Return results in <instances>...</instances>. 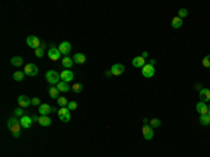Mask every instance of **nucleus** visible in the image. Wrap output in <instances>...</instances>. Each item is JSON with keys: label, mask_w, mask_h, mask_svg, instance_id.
I'll use <instances>...</instances> for the list:
<instances>
[{"label": "nucleus", "mask_w": 210, "mask_h": 157, "mask_svg": "<svg viewBox=\"0 0 210 157\" xmlns=\"http://www.w3.org/2000/svg\"><path fill=\"white\" fill-rule=\"evenodd\" d=\"M7 128L10 129V132H11V135H13L16 139H18L20 136H21V123H20V119L18 118H16V117H13V118H8V121H7Z\"/></svg>", "instance_id": "1"}, {"label": "nucleus", "mask_w": 210, "mask_h": 157, "mask_svg": "<svg viewBox=\"0 0 210 157\" xmlns=\"http://www.w3.org/2000/svg\"><path fill=\"white\" fill-rule=\"evenodd\" d=\"M45 78H46V81L49 84H52V86H58L59 83H60V74H59L58 72H55V70H48L46 74H45Z\"/></svg>", "instance_id": "2"}, {"label": "nucleus", "mask_w": 210, "mask_h": 157, "mask_svg": "<svg viewBox=\"0 0 210 157\" xmlns=\"http://www.w3.org/2000/svg\"><path fill=\"white\" fill-rule=\"evenodd\" d=\"M58 117H59V119H60L62 122H64V123L69 122L70 118H72V117H70V109L67 108V107H63V108H60V109L58 111Z\"/></svg>", "instance_id": "3"}, {"label": "nucleus", "mask_w": 210, "mask_h": 157, "mask_svg": "<svg viewBox=\"0 0 210 157\" xmlns=\"http://www.w3.org/2000/svg\"><path fill=\"white\" fill-rule=\"evenodd\" d=\"M27 45L30 48H32V49H38V48H41V41H39L38 36L35 35H28L27 36Z\"/></svg>", "instance_id": "4"}, {"label": "nucleus", "mask_w": 210, "mask_h": 157, "mask_svg": "<svg viewBox=\"0 0 210 157\" xmlns=\"http://www.w3.org/2000/svg\"><path fill=\"white\" fill-rule=\"evenodd\" d=\"M38 112L41 114V117H48L50 112H58V111H56V108H52L49 104H41L38 108Z\"/></svg>", "instance_id": "5"}, {"label": "nucleus", "mask_w": 210, "mask_h": 157, "mask_svg": "<svg viewBox=\"0 0 210 157\" xmlns=\"http://www.w3.org/2000/svg\"><path fill=\"white\" fill-rule=\"evenodd\" d=\"M48 56H49L50 60H59L62 56L60 50H59V48L56 46H50L49 49H48Z\"/></svg>", "instance_id": "6"}, {"label": "nucleus", "mask_w": 210, "mask_h": 157, "mask_svg": "<svg viewBox=\"0 0 210 157\" xmlns=\"http://www.w3.org/2000/svg\"><path fill=\"white\" fill-rule=\"evenodd\" d=\"M154 73H156V69H154V66H150V64H144V66L142 67V74L146 78H151L154 76Z\"/></svg>", "instance_id": "7"}, {"label": "nucleus", "mask_w": 210, "mask_h": 157, "mask_svg": "<svg viewBox=\"0 0 210 157\" xmlns=\"http://www.w3.org/2000/svg\"><path fill=\"white\" fill-rule=\"evenodd\" d=\"M142 133H143V137H144L146 140H150V139H153V136H154V129L151 128L150 125H143Z\"/></svg>", "instance_id": "8"}, {"label": "nucleus", "mask_w": 210, "mask_h": 157, "mask_svg": "<svg viewBox=\"0 0 210 157\" xmlns=\"http://www.w3.org/2000/svg\"><path fill=\"white\" fill-rule=\"evenodd\" d=\"M24 73L27 76H31V77H34V76L38 74V67H36V64L34 63H28L27 66L24 67Z\"/></svg>", "instance_id": "9"}, {"label": "nucleus", "mask_w": 210, "mask_h": 157, "mask_svg": "<svg viewBox=\"0 0 210 157\" xmlns=\"http://www.w3.org/2000/svg\"><path fill=\"white\" fill-rule=\"evenodd\" d=\"M58 48H59L62 55H64V56H67L70 53V50H72V45H70V42H67V41H63L62 44H59Z\"/></svg>", "instance_id": "10"}, {"label": "nucleus", "mask_w": 210, "mask_h": 157, "mask_svg": "<svg viewBox=\"0 0 210 157\" xmlns=\"http://www.w3.org/2000/svg\"><path fill=\"white\" fill-rule=\"evenodd\" d=\"M17 101H18L20 108H27V107H30L32 104V100L30 97H27V95H20Z\"/></svg>", "instance_id": "11"}, {"label": "nucleus", "mask_w": 210, "mask_h": 157, "mask_svg": "<svg viewBox=\"0 0 210 157\" xmlns=\"http://www.w3.org/2000/svg\"><path fill=\"white\" fill-rule=\"evenodd\" d=\"M196 111L200 114V117H203V115H207L209 114V108H207V104L203 102V101H199L198 104H196Z\"/></svg>", "instance_id": "12"}, {"label": "nucleus", "mask_w": 210, "mask_h": 157, "mask_svg": "<svg viewBox=\"0 0 210 157\" xmlns=\"http://www.w3.org/2000/svg\"><path fill=\"white\" fill-rule=\"evenodd\" d=\"M60 78L63 81H66V83H69V81H72L73 78H74V73H73L72 70H69V69H64L63 72L60 73Z\"/></svg>", "instance_id": "13"}, {"label": "nucleus", "mask_w": 210, "mask_h": 157, "mask_svg": "<svg viewBox=\"0 0 210 157\" xmlns=\"http://www.w3.org/2000/svg\"><path fill=\"white\" fill-rule=\"evenodd\" d=\"M32 118L30 117V115H24L22 118H20V123H21V126L24 129H30L31 125H32Z\"/></svg>", "instance_id": "14"}, {"label": "nucleus", "mask_w": 210, "mask_h": 157, "mask_svg": "<svg viewBox=\"0 0 210 157\" xmlns=\"http://www.w3.org/2000/svg\"><path fill=\"white\" fill-rule=\"evenodd\" d=\"M123 72H125V66L120 63H115L111 67V74H114V76H120Z\"/></svg>", "instance_id": "15"}, {"label": "nucleus", "mask_w": 210, "mask_h": 157, "mask_svg": "<svg viewBox=\"0 0 210 157\" xmlns=\"http://www.w3.org/2000/svg\"><path fill=\"white\" fill-rule=\"evenodd\" d=\"M199 97H200V101L206 102V101H210V90L209 88H202L199 91Z\"/></svg>", "instance_id": "16"}, {"label": "nucleus", "mask_w": 210, "mask_h": 157, "mask_svg": "<svg viewBox=\"0 0 210 157\" xmlns=\"http://www.w3.org/2000/svg\"><path fill=\"white\" fill-rule=\"evenodd\" d=\"M132 64H133L134 67H143L146 64V60L143 56H136V58H133V60H132Z\"/></svg>", "instance_id": "17"}, {"label": "nucleus", "mask_w": 210, "mask_h": 157, "mask_svg": "<svg viewBox=\"0 0 210 157\" xmlns=\"http://www.w3.org/2000/svg\"><path fill=\"white\" fill-rule=\"evenodd\" d=\"M86 60H87V56L84 55V53H76V55L73 56V62L77 64H83Z\"/></svg>", "instance_id": "18"}, {"label": "nucleus", "mask_w": 210, "mask_h": 157, "mask_svg": "<svg viewBox=\"0 0 210 157\" xmlns=\"http://www.w3.org/2000/svg\"><path fill=\"white\" fill-rule=\"evenodd\" d=\"M73 58H70V56H64L63 59H62V64H63V67H67V69L70 70V67L73 66Z\"/></svg>", "instance_id": "19"}, {"label": "nucleus", "mask_w": 210, "mask_h": 157, "mask_svg": "<svg viewBox=\"0 0 210 157\" xmlns=\"http://www.w3.org/2000/svg\"><path fill=\"white\" fill-rule=\"evenodd\" d=\"M56 87H58V90H59V91H62V93H67L70 90L69 83H66V81H63V80H62Z\"/></svg>", "instance_id": "20"}, {"label": "nucleus", "mask_w": 210, "mask_h": 157, "mask_svg": "<svg viewBox=\"0 0 210 157\" xmlns=\"http://www.w3.org/2000/svg\"><path fill=\"white\" fill-rule=\"evenodd\" d=\"M38 123H39L41 126H49L50 123H52V119H50L49 117H39Z\"/></svg>", "instance_id": "21"}, {"label": "nucleus", "mask_w": 210, "mask_h": 157, "mask_svg": "<svg viewBox=\"0 0 210 157\" xmlns=\"http://www.w3.org/2000/svg\"><path fill=\"white\" fill-rule=\"evenodd\" d=\"M10 62H11V64H13V66H17V67H20L22 63H24V60H22L21 56H13Z\"/></svg>", "instance_id": "22"}, {"label": "nucleus", "mask_w": 210, "mask_h": 157, "mask_svg": "<svg viewBox=\"0 0 210 157\" xmlns=\"http://www.w3.org/2000/svg\"><path fill=\"white\" fill-rule=\"evenodd\" d=\"M171 25H172V28H181L182 27V18H179L178 16L174 17L172 21H171Z\"/></svg>", "instance_id": "23"}, {"label": "nucleus", "mask_w": 210, "mask_h": 157, "mask_svg": "<svg viewBox=\"0 0 210 157\" xmlns=\"http://www.w3.org/2000/svg\"><path fill=\"white\" fill-rule=\"evenodd\" d=\"M59 90H58V87L56 86H52L49 88V95H50V98H59Z\"/></svg>", "instance_id": "24"}, {"label": "nucleus", "mask_w": 210, "mask_h": 157, "mask_svg": "<svg viewBox=\"0 0 210 157\" xmlns=\"http://www.w3.org/2000/svg\"><path fill=\"white\" fill-rule=\"evenodd\" d=\"M24 76H25V73H24V72H20V70H18V72H14L13 78H14L16 81H21L22 78H24Z\"/></svg>", "instance_id": "25"}, {"label": "nucleus", "mask_w": 210, "mask_h": 157, "mask_svg": "<svg viewBox=\"0 0 210 157\" xmlns=\"http://www.w3.org/2000/svg\"><path fill=\"white\" fill-rule=\"evenodd\" d=\"M200 123H202L203 126L210 125V114H207V115H203V117H200Z\"/></svg>", "instance_id": "26"}, {"label": "nucleus", "mask_w": 210, "mask_h": 157, "mask_svg": "<svg viewBox=\"0 0 210 157\" xmlns=\"http://www.w3.org/2000/svg\"><path fill=\"white\" fill-rule=\"evenodd\" d=\"M150 126L151 128H160V126H161V121L160 119H157V118H153V119L150 121Z\"/></svg>", "instance_id": "27"}, {"label": "nucleus", "mask_w": 210, "mask_h": 157, "mask_svg": "<svg viewBox=\"0 0 210 157\" xmlns=\"http://www.w3.org/2000/svg\"><path fill=\"white\" fill-rule=\"evenodd\" d=\"M24 115H27V114H25V111L22 108H16V109H14V117H16V118H18V117L22 118Z\"/></svg>", "instance_id": "28"}, {"label": "nucleus", "mask_w": 210, "mask_h": 157, "mask_svg": "<svg viewBox=\"0 0 210 157\" xmlns=\"http://www.w3.org/2000/svg\"><path fill=\"white\" fill-rule=\"evenodd\" d=\"M58 104L63 108V107H67V104H69V101L66 100L64 97H60V98H58Z\"/></svg>", "instance_id": "29"}, {"label": "nucleus", "mask_w": 210, "mask_h": 157, "mask_svg": "<svg viewBox=\"0 0 210 157\" xmlns=\"http://www.w3.org/2000/svg\"><path fill=\"white\" fill-rule=\"evenodd\" d=\"M202 64H203L204 67H207V69H209V67H210V55L204 56L203 60H202Z\"/></svg>", "instance_id": "30"}, {"label": "nucleus", "mask_w": 210, "mask_h": 157, "mask_svg": "<svg viewBox=\"0 0 210 157\" xmlns=\"http://www.w3.org/2000/svg\"><path fill=\"white\" fill-rule=\"evenodd\" d=\"M73 91H74V93H81V91H83V84L76 83L74 86H73Z\"/></svg>", "instance_id": "31"}, {"label": "nucleus", "mask_w": 210, "mask_h": 157, "mask_svg": "<svg viewBox=\"0 0 210 157\" xmlns=\"http://www.w3.org/2000/svg\"><path fill=\"white\" fill-rule=\"evenodd\" d=\"M44 53H45V50H44V48H38V49H35V56L36 58H42L44 56Z\"/></svg>", "instance_id": "32"}, {"label": "nucleus", "mask_w": 210, "mask_h": 157, "mask_svg": "<svg viewBox=\"0 0 210 157\" xmlns=\"http://www.w3.org/2000/svg\"><path fill=\"white\" fill-rule=\"evenodd\" d=\"M67 108H69L70 111H74V109L77 108V102H76V101H69V104H67Z\"/></svg>", "instance_id": "33"}, {"label": "nucleus", "mask_w": 210, "mask_h": 157, "mask_svg": "<svg viewBox=\"0 0 210 157\" xmlns=\"http://www.w3.org/2000/svg\"><path fill=\"white\" fill-rule=\"evenodd\" d=\"M188 16V10L186 8H181V10L178 11V17L179 18H184V17H186Z\"/></svg>", "instance_id": "34"}, {"label": "nucleus", "mask_w": 210, "mask_h": 157, "mask_svg": "<svg viewBox=\"0 0 210 157\" xmlns=\"http://www.w3.org/2000/svg\"><path fill=\"white\" fill-rule=\"evenodd\" d=\"M32 105H41V100H39V98L38 97H34L32 98Z\"/></svg>", "instance_id": "35"}, {"label": "nucleus", "mask_w": 210, "mask_h": 157, "mask_svg": "<svg viewBox=\"0 0 210 157\" xmlns=\"http://www.w3.org/2000/svg\"><path fill=\"white\" fill-rule=\"evenodd\" d=\"M148 64H150V66H156V59H150V60H148Z\"/></svg>", "instance_id": "36"}, {"label": "nucleus", "mask_w": 210, "mask_h": 157, "mask_svg": "<svg viewBox=\"0 0 210 157\" xmlns=\"http://www.w3.org/2000/svg\"><path fill=\"white\" fill-rule=\"evenodd\" d=\"M31 118H32V121H36V122H38V121H39V117H38V115H32V117H31Z\"/></svg>", "instance_id": "37"}, {"label": "nucleus", "mask_w": 210, "mask_h": 157, "mask_svg": "<svg viewBox=\"0 0 210 157\" xmlns=\"http://www.w3.org/2000/svg\"><path fill=\"white\" fill-rule=\"evenodd\" d=\"M207 108H209V114H210V105H207Z\"/></svg>", "instance_id": "38"}]
</instances>
